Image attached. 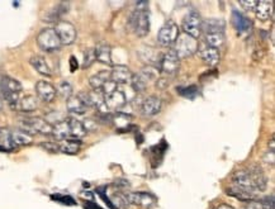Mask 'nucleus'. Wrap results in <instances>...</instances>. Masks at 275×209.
<instances>
[{"label":"nucleus","instance_id":"obj_1","mask_svg":"<svg viewBox=\"0 0 275 209\" xmlns=\"http://www.w3.org/2000/svg\"><path fill=\"white\" fill-rule=\"evenodd\" d=\"M129 26L137 37H146L150 33V12L147 1H137L129 16Z\"/></svg>","mask_w":275,"mask_h":209},{"label":"nucleus","instance_id":"obj_2","mask_svg":"<svg viewBox=\"0 0 275 209\" xmlns=\"http://www.w3.org/2000/svg\"><path fill=\"white\" fill-rule=\"evenodd\" d=\"M22 90H23L22 84L16 79L9 76L0 78V98L7 103L10 109L18 111Z\"/></svg>","mask_w":275,"mask_h":209},{"label":"nucleus","instance_id":"obj_3","mask_svg":"<svg viewBox=\"0 0 275 209\" xmlns=\"http://www.w3.org/2000/svg\"><path fill=\"white\" fill-rule=\"evenodd\" d=\"M20 129L26 133L31 134H43V136H51L52 134V126L47 123L43 118L32 117L22 119L20 122Z\"/></svg>","mask_w":275,"mask_h":209},{"label":"nucleus","instance_id":"obj_4","mask_svg":"<svg viewBox=\"0 0 275 209\" xmlns=\"http://www.w3.org/2000/svg\"><path fill=\"white\" fill-rule=\"evenodd\" d=\"M36 41L39 48L49 53L56 52L63 47L59 36L56 34L53 28H45V30L41 31L37 36Z\"/></svg>","mask_w":275,"mask_h":209},{"label":"nucleus","instance_id":"obj_5","mask_svg":"<svg viewBox=\"0 0 275 209\" xmlns=\"http://www.w3.org/2000/svg\"><path fill=\"white\" fill-rule=\"evenodd\" d=\"M198 47H199L198 39L183 33V34H179L177 42L174 45V52L177 53L179 59L183 60L193 56L198 51Z\"/></svg>","mask_w":275,"mask_h":209},{"label":"nucleus","instance_id":"obj_6","mask_svg":"<svg viewBox=\"0 0 275 209\" xmlns=\"http://www.w3.org/2000/svg\"><path fill=\"white\" fill-rule=\"evenodd\" d=\"M179 34H180V31L178 24L174 20H167L166 23L161 27L160 32L157 34V42L162 47H173Z\"/></svg>","mask_w":275,"mask_h":209},{"label":"nucleus","instance_id":"obj_7","mask_svg":"<svg viewBox=\"0 0 275 209\" xmlns=\"http://www.w3.org/2000/svg\"><path fill=\"white\" fill-rule=\"evenodd\" d=\"M202 22L203 19L200 18L199 13H196L195 10H192L187 16H184L183 23H181V30L184 34L193 37L198 39L202 36Z\"/></svg>","mask_w":275,"mask_h":209},{"label":"nucleus","instance_id":"obj_8","mask_svg":"<svg viewBox=\"0 0 275 209\" xmlns=\"http://www.w3.org/2000/svg\"><path fill=\"white\" fill-rule=\"evenodd\" d=\"M159 69L161 74L166 76H175L180 69V59L178 57L174 49H169L167 52L160 57L159 61Z\"/></svg>","mask_w":275,"mask_h":209},{"label":"nucleus","instance_id":"obj_9","mask_svg":"<svg viewBox=\"0 0 275 209\" xmlns=\"http://www.w3.org/2000/svg\"><path fill=\"white\" fill-rule=\"evenodd\" d=\"M53 30H55L56 34L59 36L60 42L63 46H70L76 41L78 32H76L75 26L67 20L61 19L60 22H57Z\"/></svg>","mask_w":275,"mask_h":209},{"label":"nucleus","instance_id":"obj_10","mask_svg":"<svg viewBox=\"0 0 275 209\" xmlns=\"http://www.w3.org/2000/svg\"><path fill=\"white\" fill-rule=\"evenodd\" d=\"M232 185L239 186L241 189L258 194L255 186H254V181H252L251 174H250L249 169H241V170L236 171L232 177Z\"/></svg>","mask_w":275,"mask_h":209},{"label":"nucleus","instance_id":"obj_11","mask_svg":"<svg viewBox=\"0 0 275 209\" xmlns=\"http://www.w3.org/2000/svg\"><path fill=\"white\" fill-rule=\"evenodd\" d=\"M36 94L38 100L43 101V103H52L57 95V92L51 82L39 80L36 84Z\"/></svg>","mask_w":275,"mask_h":209},{"label":"nucleus","instance_id":"obj_12","mask_svg":"<svg viewBox=\"0 0 275 209\" xmlns=\"http://www.w3.org/2000/svg\"><path fill=\"white\" fill-rule=\"evenodd\" d=\"M161 107H162V101L156 95H150L147 98H145L142 101L140 112L144 117H154L157 113H160Z\"/></svg>","mask_w":275,"mask_h":209},{"label":"nucleus","instance_id":"obj_13","mask_svg":"<svg viewBox=\"0 0 275 209\" xmlns=\"http://www.w3.org/2000/svg\"><path fill=\"white\" fill-rule=\"evenodd\" d=\"M127 200L129 203V206L133 204V206L138 207H145V208H150V207L155 206L156 199L155 196L150 193H146V192H137V193H127Z\"/></svg>","mask_w":275,"mask_h":209},{"label":"nucleus","instance_id":"obj_14","mask_svg":"<svg viewBox=\"0 0 275 209\" xmlns=\"http://www.w3.org/2000/svg\"><path fill=\"white\" fill-rule=\"evenodd\" d=\"M155 75L154 72L151 71L150 69H144L141 72H138L137 75L132 76L131 84L132 88L137 93L144 92L145 89L147 88L151 80H154Z\"/></svg>","mask_w":275,"mask_h":209},{"label":"nucleus","instance_id":"obj_15","mask_svg":"<svg viewBox=\"0 0 275 209\" xmlns=\"http://www.w3.org/2000/svg\"><path fill=\"white\" fill-rule=\"evenodd\" d=\"M132 71L129 67L125 65H117L114 66L111 71V80L115 82L117 85H122V84H131L132 80Z\"/></svg>","mask_w":275,"mask_h":209},{"label":"nucleus","instance_id":"obj_16","mask_svg":"<svg viewBox=\"0 0 275 209\" xmlns=\"http://www.w3.org/2000/svg\"><path fill=\"white\" fill-rule=\"evenodd\" d=\"M104 103L109 112L119 111L122 107H125L126 103H127V99H126L125 93L118 89V90L112 93L108 96H104Z\"/></svg>","mask_w":275,"mask_h":209},{"label":"nucleus","instance_id":"obj_17","mask_svg":"<svg viewBox=\"0 0 275 209\" xmlns=\"http://www.w3.org/2000/svg\"><path fill=\"white\" fill-rule=\"evenodd\" d=\"M232 24L239 33H249L252 30V22L239 10L232 12Z\"/></svg>","mask_w":275,"mask_h":209},{"label":"nucleus","instance_id":"obj_18","mask_svg":"<svg viewBox=\"0 0 275 209\" xmlns=\"http://www.w3.org/2000/svg\"><path fill=\"white\" fill-rule=\"evenodd\" d=\"M226 22L221 18H210L202 22V33L212 34V33H225Z\"/></svg>","mask_w":275,"mask_h":209},{"label":"nucleus","instance_id":"obj_19","mask_svg":"<svg viewBox=\"0 0 275 209\" xmlns=\"http://www.w3.org/2000/svg\"><path fill=\"white\" fill-rule=\"evenodd\" d=\"M255 14L256 18L261 22H266L268 19L273 18V13H274V1H258L255 7Z\"/></svg>","mask_w":275,"mask_h":209},{"label":"nucleus","instance_id":"obj_20","mask_svg":"<svg viewBox=\"0 0 275 209\" xmlns=\"http://www.w3.org/2000/svg\"><path fill=\"white\" fill-rule=\"evenodd\" d=\"M30 64L33 69L36 70L38 74H41V75L47 76V78L52 76V69H51V66L49 65V62L46 61V59L43 56H33V57L30 59Z\"/></svg>","mask_w":275,"mask_h":209},{"label":"nucleus","instance_id":"obj_21","mask_svg":"<svg viewBox=\"0 0 275 209\" xmlns=\"http://www.w3.org/2000/svg\"><path fill=\"white\" fill-rule=\"evenodd\" d=\"M94 52L97 61H99L100 64H104V65H112V49L108 43L100 42L94 48Z\"/></svg>","mask_w":275,"mask_h":209},{"label":"nucleus","instance_id":"obj_22","mask_svg":"<svg viewBox=\"0 0 275 209\" xmlns=\"http://www.w3.org/2000/svg\"><path fill=\"white\" fill-rule=\"evenodd\" d=\"M200 57L203 60V62L208 66H216L221 60L220 49L213 48L210 46H204L200 49Z\"/></svg>","mask_w":275,"mask_h":209},{"label":"nucleus","instance_id":"obj_23","mask_svg":"<svg viewBox=\"0 0 275 209\" xmlns=\"http://www.w3.org/2000/svg\"><path fill=\"white\" fill-rule=\"evenodd\" d=\"M228 195L233 196L236 199L241 200V202H245V203H249L252 202V200L256 199V196L258 194L256 193H251V192H247V190H243L239 186H235V185H231L227 188V192H226Z\"/></svg>","mask_w":275,"mask_h":209},{"label":"nucleus","instance_id":"obj_24","mask_svg":"<svg viewBox=\"0 0 275 209\" xmlns=\"http://www.w3.org/2000/svg\"><path fill=\"white\" fill-rule=\"evenodd\" d=\"M66 109H67L69 113H72V114L82 115L86 113L88 107L80 100L78 95H72V96H70V98L66 100Z\"/></svg>","mask_w":275,"mask_h":209},{"label":"nucleus","instance_id":"obj_25","mask_svg":"<svg viewBox=\"0 0 275 209\" xmlns=\"http://www.w3.org/2000/svg\"><path fill=\"white\" fill-rule=\"evenodd\" d=\"M67 119V123H69L70 128V138H75V140H81L84 136L86 134V129L84 127L81 121H79L74 117L66 118Z\"/></svg>","mask_w":275,"mask_h":209},{"label":"nucleus","instance_id":"obj_26","mask_svg":"<svg viewBox=\"0 0 275 209\" xmlns=\"http://www.w3.org/2000/svg\"><path fill=\"white\" fill-rule=\"evenodd\" d=\"M39 105V100L34 95H26L22 96L18 104V111L23 112V113H31L34 112Z\"/></svg>","mask_w":275,"mask_h":209},{"label":"nucleus","instance_id":"obj_27","mask_svg":"<svg viewBox=\"0 0 275 209\" xmlns=\"http://www.w3.org/2000/svg\"><path fill=\"white\" fill-rule=\"evenodd\" d=\"M109 79H111V71L104 70V71L98 72L89 79V85L92 86V89L95 92H100V89L103 88V85L108 81Z\"/></svg>","mask_w":275,"mask_h":209},{"label":"nucleus","instance_id":"obj_28","mask_svg":"<svg viewBox=\"0 0 275 209\" xmlns=\"http://www.w3.org/2000/svg\"><path fill=\"white\" fill-rule=\"evenodd\" d=\"M81 141L75 140V138H67L60 144V152L67 155H76L80 150Z\"/></svg>","mask_w":275,"mask_h":209},{"label":"nucleus","instance_id":"obj_29","mask_svg":"<svg viewBox=\"0 0 275 209\" xmlns=\"http://www.w3.org/2000/svg\"><path fill=\"white\" fill-rule=\"evenodd\" d=\"M67 12H69V4L60 3L57 7L53 8V9L45 16V20H46V22H55V23H57V22L61 20V16L67 13Z\"/></svg>","mask_w":275,"mask_h":209},{"label":"nucleus","instance_id":"obj_30","mask_svg":"<svg viewBox=\"0 0 275 209\" xmlns=\"http://www.w3.org/2000/svg\"><path fill=\"white\" fill-rule=\"evenodd\" d=\"M52 136L55 137L56 141H65L67 140V138H70V128L69 123H67V119L53 126Z\"/></svg>","mask_w":275,"mask_h":209},{"label":"nucleus","instance_id":"obj_31","mask_svg":"<svg viewBox=\"0 0 275 209\" xmlns=\"http://www.w3.org/2000/svg\"><path fill=\"white\" fill-rule=\"evenodd\" d=\"M204 41H206V46L220 49V47L225 45L226 37H225V33H212V34H204Z\"/></svg>","mask_w":275,"mask_h":209},{"label":"nucleus","instance_id":"obj_32","mask_svg":"<svg viewBox=\"0 0 275 209\" xmlns=\"http://www.w3.org/2000/svg\"><path fill=\"white\" fill-rule=\"evenodd\" d=\"M12 137H13V142L16 146H28V145H31L33 142L32 136L26 133L22 129L12 131Z\"/></svg>","mask_w":275,"mask_h":209},{"label":"nucleus","instance_id":"obj_33","mask_svg":"<svg viewBox=\"0 0 275 209\" xmlns=\"http://www.w3.org/2000/svg\"><path fill=\"white\" fill-rule=\"evenodd\" d=\"M0 144L3 145L5 150H14L16 147L12 137V131L8 128H0Z\"/></svg>","mask_w":275,"mask_h":209},{"label":"nucleus","instance_id":"obj_34","mask_svg":"<svg viewBox=\"0 0 275 209\" xmlns=\"http://www.w3.org/2000/svg\"><path fill=\"white\" fill-rule=\"evenodd\" d=\"M45 121L47 122L49 124H51V126H56V124L61 123L63 121H65L66 117L64 113H61L60 111H51L49 113H47L46 115H45V118H43Z\"/></svg>","mask_w":275,"mask_h":209},{"label":"nucleus","instance_id":"obj_35","mask_svg":"<svg viewBox=\"0 0 275 209\" xmlns=\"http://www.w3.org/2000/svg\"><path fill=\"white\" fill-rule=\"evenodd\" d=\"M56 92H57V94H59L60 96H63L64 99L67 100L70 96H72L74 88H72V85L69 81H61L59 84V86L56 88Z\"/></svg>","mask_w":275,"mask_h":209},{"label":"nucleus","instance_id":"obj_36","mask_svg":"<svg viewBox=\"0 0 275 209\" xmlns=\"http://www.w3.org/2000/svg\"><path fill=\"white\" fill-rule=\"evenodd\" d=\"M95 52L94 48H88L84 52V60H82V69H89L95 62Z\"/></svg>","mask_w":275,"mask_h":209},{"label":"nucleus","instance_id":"obj_37","mask_svg":"<svg viewBox=\"0 0 275 209\" xmlns=\"http://www.w3.org/2000/svg\"><path fill=\"white\" fill-rule=\"evenodd\" d=\"M115 90H118V85L109 79L108 81L103 85V88L100 89V93L103 94V96H108V95H111L112 93H114Z\"/></svg>","mask_w":275,"mask_h":209},{"label":"nucleus","instance_id":"obj_38","mask_svg":"<svg viewBox=\"0 0 275 209\" xmlns=\"http://www.w3.org/2000/svg\"><path fill=\"white\" fill-rule=\"evenodd\" d=\"M178 92L180 93L183 96H185V98L193 99L194 96L198 94V88H196V86H194V85H192V86H188V88H179V90H178Z\"/></svg>","mask_w":275,"mask_h":209},{"label":"nucleus","instance_id":"obj_39","mask_svg":"<svg viewBox=\"0 0 275 209\" xmlns=\"http://www.w3.org/2000/svg\"><path fill=\"white\" fill-rule=\"evenodd\" d=\"M39 146L45 148L46 151H49V152H59L60 151V144L59 142H55V141L43 142V144H41Z\"/></svg>","mask_w":275,"mask_h":209},{"label":"nucleus","instance_id":"obj_40","mask_svg":"<svg viewBox=\"0 0 275 209\" xmlns=\"http://www.w3.org/2000/svg\"><path fill=\"white\" fill-rule=\"evenodd\" d=\"M261 209H274V196H265L264 199L259 200Z\"/></svg>","mask_w":275,"mask_h":209},{"label":"nucleus","instance_id":"obj_41","mask_svg":"<svg viewBox=\"0 0 275 209\" xmlns=\"http://www.w3.org/2000/svg\"><path fill=\"white\" fill-rule=\"evenodd\" d=\"M53 199H56L57 202L60 203H64V204H67V206H75L76 203L75 200L70 198V196H63V195H53L52 196Z\"/></svg>","mask_w":275,"mask_h":209},{"label":"nucleus","instance_id":"obj_42","mask_svg":"<svg viewBox=\"0 0 275 209\" xmlns=\"http://www.w3.org/2000/svg\"><path fill=\"white\" fill-rule=\"evenodd\" d=\"M256 4H258V1H255V0H240V5L246 10H254Z\"/></svg>","mask_w":275,"mask_h":209},{"label":"nucleus","instance_id":"obj_43","mask_svg":"<svg viewBox=\"0 0 275 209\" xmlns=\"http://www.w3.org/2000/svg\"><path fill=\"white\" fill-rule=\"evenodd\" d=\"M262 161L266 163V165H274V151L269 150L268 152H266L265 155H264V157H262Z\"/></svg>","mask_w":275,"mask_h":209},{"label":"nucleus","instance_id":"obj_44","mask_svg":"<svg viewBox=\"0 0 275 209\" xmlns=\"http://www.w3.org/2000/svg\"><path fill=\"white\" fill-rule=\"evenodd\" d=\"M79 67V64L78 61H76L75 56H71L70 57V70H71V72H75L76 70H78Z\"/></svg>","mask_w":275,"mask_h":209},{"label":"nucleus","instance_id":"obj_45","mask_svg":"<svg viewBox=\"0 0 275 209\" xmlns=\"http://www.w3.org/2000/svg\"><path fill=\"white\" fill-rule=\"evenodd\" d=\"M245 209H261V207H260V202L259 200H252V202H249Z\"/></svg>","mask_w":275,"mask_h":209},{"label":"nucleus","instance_id":"obj_46","mask_svg":"<svg viewBox=\"0 0 275 209\" xmlns=\"http://www.w3.org/2000/svg\"><path fill=\"white\" fill-rule=\"evenodd\" d=\"M216 209H235L232 206H229V204H226V203H221V204H218V207H217Z\"/></svg>","mask_w":275,"mask_h":209}]
</instances>
